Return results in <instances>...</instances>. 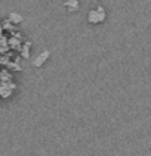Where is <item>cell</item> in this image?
I'll use <instances>...</instances> for the list:
<instances>
[{
  "label": "cell",
  "mask_w": 151,
  "mask_h": 156,
  "mask_svg": "<svg viewBox=\"0 0 151 156\" xmlns=\"http://www.w3.org/2000/svg\"><path fill=\"white\" fill-rule=\"evenodd\" d=\"M107 13H105V9L104 8H96V9H92L89 12L88 15V22L89 24H101L102 21H105Z\"/></svg>",
  "instance_id": "1"
},
{
  "label": "cell",
  "mask_w": 151,
  "mask_h": 156,
  "mask_svg": "<svg viewBox=\"0 0 151 156\" xmlns=\"http://www.w3.org/2000/svg\"><path fill=\"white\" fill-rule=\"evenodd\" d=\"M15 87L17 86L13 83H10V81H8V83H0V97H3V99L9 97V96L12 94V90Z\"/></svg>",
  "instance_id": "2"
},
{
  "label": "cell",
  "mask_w": 151,
  "mask_h": 156,
  "mask_svg": "<svg viewBox=\"0 0 151 156\" xmlns=\"http://www.w3.org/2000/svg\"><path fill=\"white\" fill-rule=\"evenodd\" d=\"M49 56H51V52H49V50H44V52H42L37 58H36L34 61H33V65H34L36 68H40L44 62L49 59Z\"/></svg>",
  "instance_id": "3"
},
{
  "label": "cell",
  "mask_w": 151,
  "mask_h": 156,
  "mask_svg": "<svg viewBox=\"0 0 151 156\" xmlns=\"http://www.w3.org/2000/svg\"><path fill=\"white\" fill-rule=\"evenodd\" d=\"M9 50V44H8V38L5 35L0 34V53H6Z\"/></svg>",
  "instance_id": "4"
},
{
  "label": "cell",
  "mask_w": 151,
  "mask_h": 156,
  "mask_svg": "<svg viewBox=\"0 0 151 156\" xmlns=\"http://www.w3.org/2000/svg\"><path fill=\"white\" fill-rule=\"evenodd\" d=\"M9 21L12 24H19V22H22V16L19 13H17V12H10L9 13Z\"/></svg>",
  "instance_id": "5"
},
{
  "label": "cell",
  "mask_w": 151,
  "mask_h": 156,
  "mask_svg": "<svg viewBox=\"0 0 151 156\" xmlns=\"http://www.w3.org/2000/svg\"><path fill=\"white\" fill-rule=\"evenodd\" d=\"M65 6L68 8V10H77L79 9V0H68V2H65Z\"/></svg>",
  "instance_id": "6"
},
{
  "label": "cell",
  "mask_w": 151,
  "mask_h": 156,
  "mask_svg": "<svg viewBox=\"0 0 151 156\" xmlns=\"http://www.w3.org/2000/svg\"><path fill=\"white\" fill-rule=\"evenodd\" d=\"M28 49H30V43H25L24 44V47H22V46H21V49H19V50H21V55H22V58H28Z\"/></svg>",
  "instance_id": "7"
}]
</instances>
